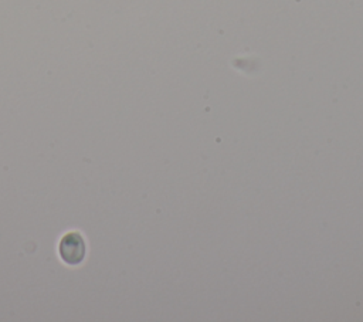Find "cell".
I'll return each instance as SVG.
<instances>
[{
	"mask_svg": "<svg viewBox=\"0 0 363 322\" xmlns=\"http://www.w3.org/2000/svg\"><path fill=\"white\" fill-rule=\"evenodd\" d=\"M58 255L67 265L75 267L84 262L86 255V243L79 231H67L58 241Z\"/></svg>",
	"mask_w": 363,
	"mask_h": 322,
	"instance_id": "6da1fadb",
	"label": "cell"
}]
</instances>
